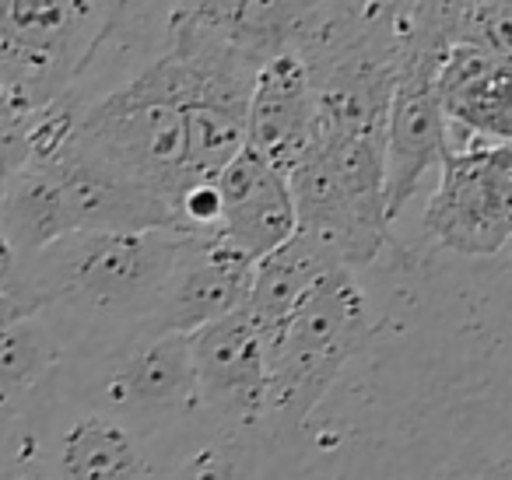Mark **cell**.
<instances>
[{
  "label": "cell",
  "mask_w": 512,
  "mask_h": 480,
  "mask_svg": "<svg viewBox=\"0 0 512 480\" xmlns=\"http://www.w3.org/2000/svg\"><path fill=\"white\" fill-rule=\"evenodd\" d=\"M190 239V232L169 228L64 235L25 256L18 295L43 309L71 344L127 330L148 319Z\"/></svg>",
  "instance_id": "1"
},
{
  "label": "cell",
  "mask_w": 512,
  "mask_h": 480,
  "mask_svg": "<svg viewBox=\"0 0 512 480\" xmlns=\"http://www.w3.org/2000/svg\"><path fill=\"white\" fill-rule=\"evenodd\" d=\"M43 389L127 424L151 456L204 424L190 340L141 323L74 340Z\"/></svg>",
  "instance_id": "2"
},
{
  "label": "cell",
  "mask_w": 512,
  "mask_h": 480,
  "mask_svg": "<svg viewBox=\"0 0 512 480\" xmlns=\"http://www.w3.org/2000/svg\"><path fill=\"white\" fill-rule=\"evenodd\" d=\"M376 333L379 309L362 274L330 267L264 344L267 407L260 435L267 449L288 445L313 421L344 382V372L372 347Z\"/></svg>",
  "instance_id": "3"
},
{
  "label": "cell",
  "mask_w": 512,
  "mask_h": 480,
  "mask_svg": "<svg viewBox=\"0 0 512 480\" xmlns=\"http://www.w3.org/2000/svg\"><path fill=\"white\" fill-rule=\"evenodd\" d=\"M193 92L197 67L169 46L134 78L78 106L64 151L162 193L176 207V197L193 183L186 176V102Z\"/></svg>",
  "instance_id": "4"
},
{
  "label": "cell",
  "mask_w": 512,
  "mask_h": 480,
  "mask_svg": "<svg viewBox=\"0 0 512 480\" xmlns=\"http://www.w3.org/2000/svg\"><path fill=\"white\" fill-rule=\"evenodd\" d=\"M0 228L18 260L74 232H183L176 207L162 193L109 176L64 148L25 162L4 193Z\"/></svg>",
  "instance_id": "5"
},
{
  "label": "cell",
  "mask_w": 512,
  "mask_h": 480,
  "mask_svg": "<svg viewBox=\"0 0 512 480\" xmlns=\"http://www.w3.org/2000/svg\"><path fill=\"white\" fill-rule=\"evenodd\" d=\"M295 232L320 242L341 267L369 270L390 246L383 190V130L316 134L313 148L285 172Z\"/></svg>",
  "instance_id": "6"
},
{
  "label": "cell",
  "mask_w": 512,
  "mask_h": 480,
  "mask_svg": "<svg viewBox=\"0 0 512 480\" xmlns=\"http://www.w3.org/2000/svg\"><path fill=\"white\" fill-rule=\"evenodd\" d=\"M116 0H0V120L32 123L67 102Z\"/></svg>",
  "instance_id": "7"
},
{
  "label": "cell",
  "mask_w": 512,
  "mask_h": 480,
  "mask_svg": "<svg viewBox=\"0 0 512 480\" xmlns=\"http://www.w3.org/2000/svg\"><path fill=\"white\" fill-rule=\"evenodd\" d=\"M421 228L463 260H495L512 242V144H463L439 162Z\"/></svg>",
  "instance_id": "8"
},
{
  "label": "cell",
  "mask_w": 512,
  "mask_h": 480,
  "mask_svg": "<svg viewBox=\"0 0 512 480\" xmlns=\"http://www.w3.org/2000/svg\"><path fill=\"white\" fill-rule=\"evenodd\" d=\"M18 414L53 480H151V445L127 424L39 386Z\"/></svg>",
  "instance_id": "9"
},
{
  "label": "cell",
  "mask_w": 512,
  "mask_h": 480,
  "mask_svg": "<svg viewBox=\"0 0 512 480\" xmlns=\"http://www.w3.org/2000/svg\"><path fill=\"white\" fill-rule=\"evenodd\" d=\"M186 340L204 421L260 431L267 407V351L246 309L200 326Z\"/></svg>",
  "instance_id": "10"
},
{
  "label": "cell",
  "mask_w": 512,
  "mask_h": 480,
  "mask_svg": "<svg viewBox=\"0 0 512 480\" xmlns=\"http://www.w3.org/2000/svg\"><path fill=\"white\" fill-rule=\"evenodd\" d=\"M439 60L411 57L397 74L383 123V190L386 221H397L421 190L425 176L439 169L449 151V123L435 95L432 74Z\"/></svg>",
  "instance_id": "11"
},
{
  "label": "cell",
  "mask_w": 512,
  "mask_h": 480,
  "mask_svg": "<svg viewBox=\"0 0 512 480\" xmlns=\"http://www.w3.org/2000/svg\"><path fill=\"white\" fill-rule=\"evenodd\" d=\"M249 277L253 260L228 249L218 235H193L141 326L151 333L190 337L193 330L246 305Z\"/></svg>",
  "instance_id": "12"
},
{
  "label": "cell",
  "mask_w": 512,
  "mask_h": 480,
  "mask_svg": "<svg viewBox=\"0 0 512 480\" xmlns=\"http://www.w3.org/2000/svg\"><path fill=\"white\" fill-rule=\"evenodd\" d=\"M449 123V148L512 144V57L481 46H449L432 74Z\"/></svg>",
  "instance_id": "13"
},
{
  "label": "cell",
  "mask_w": 512,
  "mask_h": 480,
  "mask_svg": "<svg viewBox=\"0 0 512 480\" xmlns=\"http://www.w3.org/2000/svg\"><path fill=\"white\" fill-rule=\"evenodd\" d=\"M218 190V235L228 249L246 260H260L295 235V204L288 176L267 158L242 148L225 169L214 176Z\"/></svg>",
  "instance_id": "14"
},
{
  "label": "cell",
  "mask_w": 512,
  "mask_h": 480,
  "mask_svg": "<svg viewBox=\"0 0 512 480\" xmlns=\"http://www.w3.org/2000/svg\"><path fill=\"white\" fill-rule=\"evenodd\" d=\"M316 137V92L295 50L260 64L246 102V148L288 172Z\"/></svg>",
  "instance_id": "15"
},
{
  "label": "cell",
  "mask_w": 512,
  "mask_h": 480,
  "mask_svg": "<svg viewBox=\"0 0 512 480\" xmlns=\"http://www.w3.org/2000/svg\"><path fill=\"white\" fill-rule=\"evenodd\" d=\"M172 25H193L256 64L292 50L313 0H165Z\"/></svg>",
  "instance_id": "16"
},
{
  "label": "cell",
  "mask_w": 512,
  "mask_h": 480,
  "mask_svg": "<svg viewBox=\"0 0 512 480\" xmlns=\"http://www.w3.org/2000/svg\"><path fill=\"white\" fill-rule=\"evenodd\" d=\"M386 480H512L509 417L491 431L481 424L467 435L442 431V445L432 428H407L400 452L386 463Z\"/></svg>",
  "instance_id": "17"
},
{
  "label": "cell",
  "mask_w": 512,
  "mask_h": 480,
  "mask_svg": "<svg viewBox=\"0 0 512 480\" xmlns=\"http://www.w3.org/2000/svg\"><path fill=\"white\" fill-rule=\"evenodd\" d=\"M267 449L260 431L197 424L183 438L155 452L151 480H264Z\"/></svg>",
  "instance_id": "18"
},
{
  "label": "cell",
  "mask_w": 512,
  "mask_h": 480,
  "mask_svg": "<svg viewBox=\"0 0 512 480\" xmlns=\"http://www.w3.org/2000/svg\"><path fill=\"white\" fill-rule=\"evenodd\" d=\"M330 267H341V263L320 242H313L302 232H295L292 239H285L281 246H274L271 253H264L253 263V277H249L246 305L242 309L256 323L264 344L281 330L288 312L299 305V298Z\"/></svg>",
  "instance_id": "19"
},
{
  "label": "cell",
  "mask_w": 512,
  "mask_h": 480,
  "mask_svg": "<svg viewBox=\"0 0 512 480\" xmlns=\"http://www.w3.org/2000/svg\"><path fill=\"white\" fill-rule=\"evenodd\" d=\"M71 340L43 309L0 330V410H22L67 354Z\"/></svg>",
  "instance_id": "20"
},
{
  "label": "cell",
  "mask_w": 512,
  "mask_h": 480,
  "mask_svg": "<svg viewBox=\"0 0 512 480\" xmlns=\"http://www.w3.org/2000/svg\"><path fill=\"white\" fill-rule=\"evenodd\" d=\"M32 123L0 120V204H4L8 186L32 158Z\"/></svg>",
  "instance_id": "21"
},
{
  "label": "cell",
  "mask_w": 512,
  "mask_h": 480,
  "mask_svg": "<svg viewBox=\"0 0 512 480\" xmlns=\"http://www.w3.org/2000/svg\"><path fill=\"white\" fill-rule=\"evenodd\" d=\"M0 480H53L50 473H46L39 452L32 449V438L29 435L22 438V449H18L15 456L8 459V463L0 466Z\"/></svg>",
  "instance_id": "22"
},
{
  "label": "cell",
  "mask_w": 512,
  "mask_h": 480,
  "mask_svg": "<svg viewBox=\"0 0 512 480\" xmlns=\"http://www.w3.org/2000/svg\"><path fill=\"white\" fill-rule=\"evenodd\" d=\"M18 267H22V260H18L15 246L0 228V291H15L18 295Z\"/></svg>",
  "instance_id": "23"
},
{
  "label": "cell",
  "mask_w": 512,
  "mask_h": 480,
  "mask_svg": "<svg viewBox=\"0 0 512 480\" xmlns=\"http://www.w3.org/2000/svg\"><path fill=\"white\" fill-rule=\"evenodd\" d=\"M29 312H39L32 302H25L22 295H15V291H0V330L8 323H15V319L29 316Z\"/></svg>",
  "instance_id": "24"
},
{
  "label": "cell",
  "mask_w": 512,
  "mask_h": 480,
  "mask_svg": "<svg viewBox=\"0 0 512 480\" xmlns=\"http://www.w3.org/2000/svg\"><path fill=\"white\" fill-rule=\"evenodd\" d=\"M316 4H351V0H313V8Z\"/></svg>",
  "instance_id": "25"
}]
</instances>
